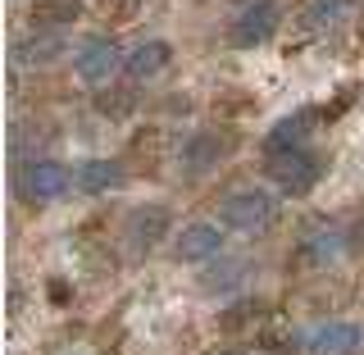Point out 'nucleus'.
<instances>
[{"instance_id": "obj_1", "label": "nucleus", "mask_w": 364, "mask_h": 355, "mask_svg": "<svg viewBox=\"0 0 364 355\" xmlns=\"http://www.w3.org/2000/svg\"><path fill=\"white\" fill-rule=\"evenodd\" d=\"M219 223L232 228V233L259 237L278 223V201H273V191H264V187H237L219 201Z\"/></svg>"}, {"instance_id": "obj_2", "label": "nucleus", "mask_w": 364, "mask_h": 355, "mask_svg": "<svg viewBox=\"0 0 364 355\" xmlns=\"http://www.w3.org/2000/svg\"><path fill=\"white\" fill-rule=\"evenodd\" d=\"M264 174H269V182L282 191V196H310V191L318 187L323 164H318L305 146H287V151H269Z\"/></svg>"}, {"instance_id": "obj_3", "label": "nucleus", "mask_w": 364, "mask_h": 355, "mask_svg": "<svg viewBox=\"0 0 364 355\" xmlns=\"http://www.w3.org/2000/svg\"><path fill=\"white\" fill-rule=\"evenodd\" d=\"M68 187H73V174H68L60 159H28L14 174V191L28 205H55V201L68 196Z\"/></svg>"}, {"instance_id": "obj_4", "label": "nucleus", "mask_w": 364, "mask_h": 355, "mask_svg": "<svg viewBox=\"0 0 364 355\" xmlns=\"http://www.w3.org/2000/svg\"><path fill=\"white\" fill-rule=\"evenodd\" d=\"M123 60H128V55L119 51L114 37H87L73 51V73H77V83H87V87H105V83H114V73L123 68Z\"/></svg>"}, {"instance_id": "obj_5", "label": "nucleus", "mask_w": 364, "mask_h": 355, "mask_svg": "<svg viewBox=\"0 0 364 355\" xmlns=\"http://www.w3.org/2000/svg\"><path fill=\"white\" fill-rule=\"evenodd\" d=\"M278 23H282V9L278 0H250V5H242V14L232 18V46L237 51H250V46H264L278 37Z\"/></svg>"}, {"instance_id": "obj_6", "label": "nucleus", "mask_w": 364, "mask_h": 355, "mask_svg": "<svg viewBox=\"0 0 364 355\" xmlns=\"http://www.w3.org/2000/svg\"><path fill=\"white\" fill-rule=\"evenodd\" d=\"M173 255L182 260V265H210V260L223 255V223H187L182 233L173 237Z\"/></svg>"}, {"instance_id": "obj_7", "label": "nucleus", "mask_w": 364, "mask_h": 355, "mask_svg": "<svg viewBox=\"0 0 364 355\" xmlns=\"http://www.w3.org/2000/svg\"><path fill=\"white\" fill-rule=\"evenodd\" d=\"M364 346V328L350 319H328L305 333V355H355Z\"/></svg>"}, {"instance_id": "obj_8", "label": "nucleus", "mask_w": 364, "mask_h": 355, "mask_svg": "<svg viewBox=\"0 0 364 355\" xmlns=\"http://www.w3.org/2000/svg\"><path fill=\"white\" fill-rule=\"evenodd\" d=\"M128 174H123L119 159H82V164L73 169V187L87 191V196H105V191H119Z\"/></svg>"}, {"instance_id": "obj_9", "label": "nucleus", "mask_w": 364, "mask_h": 355, "mask_svg": "<svg viewBox=\"0 0 364 355\" xmlns=\"http://www.w3.org/2000/svg\"><path fill=\"white\" fill-rule=\"evenodd\" d=\"M64 51H68V46H64V32L60 28H37V37L14 41V60L23 68H46V64L60 60Z\"/></svg>"}, {"instance_id": "obj_10", "label": "nucleus", "mask_w": 364, "mask_h": 355, "mask_svg": "<svg viewBox=\"0 0 364 355\" xmlns=\"http://www.w3.org/2000/svg\"><path fill=\"white\" fill-rule=\"evenodd\" d=\"M341 255H346V233H341V228H314L301 242V260L310 269H328V265H337Z\"/></svg>"}, {"instance_id": "obj_11", "label": "nucleus", "mask_w": 364, "mask_h": 355, "mask_svg": "<svg viewBox=\"0 0 364 355\" xmlns=\"http://www.w3.org/2000/svg\"><path fill=\"white\" fill-rule=\"evenodd\" d=\"M168 60H173V46H168V41H141L128 60H123V73H128L132 83H146V78L164 73Z\"/></svg>"}, {"instance_id": "obj_12", "label": "nucleus", "mask_w": 364, "mask_h": 355, "mask_svg": "<svg viewBox=\"0 0 364 355\" xmlns=\"http://www.w3.org/2000/svg\"><path fill=\"white\" fill-rule=\"evenodd\" d=\"M314 114H318V110H301V114H291V119L273 123V132H269V151L305 146V137H310V128H314Z\"/></svg>"}, {"instance_id": "obj_13", "label": "nucleus", "mask_w": 364, "mask_h": 355, "mask_svg": "<svg viewBox=\"0 0 364 355\" xmlns=\"http://www.w3.org/2000/svg\"><path fill=\"white\" fill-rule=\"evenodd\" d=\"M82 18V0H37L32 9V28H68Z\"/></svg>"}, {"instance_id": "obj_14", "label": "nucleus", "mask_w": 364, "mask_h": 355, "mask_svg": "<svg viewBox=\"0 0 364 355\" xmlns=\"http://www.w3.org/2000/svg\"><path fill=\"white\" fill-rule=\"evenodd\" d=\"M242 282H246V265H242V260H228V265H214V269H205L200 273V287L205 292H237V287H242Z\"/></svg>"}, {"instance_id": "obj_15", "label": "nucleus", "mask_w": 364, "mask_h": 355, "mask_svg": "<svg viewBox=\"0 0 364 355\" xmlns=\"http://www.w3.org/2000/svg\"><path fill=\"white\" fill-rule=\"evenodd\" d=\"M164 219H168V214L159 210V205H151V210H136L132 214V228H128V233H132V246L136 250H151L155 237H159V228H164Z\"/></svg>"}, {"instance_id": "obj_16", "label": "nucleus", "mask_w": 364, "mask_h": 355, "mask_svg": "<svg viewBox=\"0 0 364 355\" xmlns=\"http://www.w3.org/2000/svg\"><path fill=\"white\" fill-rule=\"evenodd\" d=\"M350 5H355V0H310L305 23H310V28H337V23L350 14Z\"/></svg>"}, {"instance_id": "obj_17", "label": "nucleus", "mask_w": 364, "mask_h": 355, "mask_svg": "<svg viewBox=\"0 0 364 355\" xmlns=\"http://www.w3.org/2000/svg\"><path fill=\"white\" fill-rule=\"evenodd\" d=\"M223 355H246V351H223Z\"/></svg>"}]
</instances>
